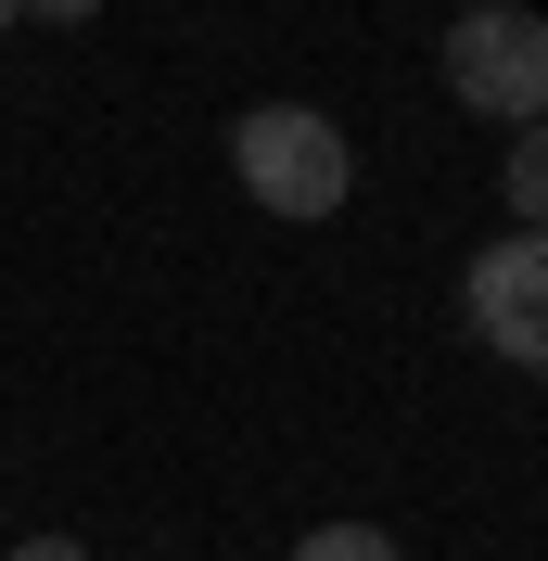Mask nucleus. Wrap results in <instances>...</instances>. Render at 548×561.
<instances>
[{
    "label": "nucleus",
    "mask_w": 548,
    "mask_h": 561,
    "mask_svg": "<svg viewBox=\"0 0 548 561\" xmlns=\"http://www.w3.org/2000/svg\"><path fill=\"white\" fill-rule=\"evenodd\" d=\"M230 179L269 217H344V192H357V140H344L319 103H255V115H230Z\"/></svg>",
    "instance_id": "1"
},
{
    "label": "nucleus",
    "mask_w": 548,
    "mask_h": 561,
    "mask_svg": "<svg viewBox=\"0 0 548 561\" xmlns=\"http://www.w3.org/2000/svg\"><path fill=\"white\" fill-rule=\"evenodd\" d=\"M434 65H446V90H459L484 128H536V115H548V13L472 0V13L434 38Z\"/></svg>",
    "instance_id": "2"
},
{
    "label": "nucleus",
    "mask_w": 548,
    "mask_h": 561,
    "mask_svg": "<svg viewBox=\"0 0 548 561\" xmlns=\"http://www.w3.org/2000/svg\"><path fill=\"white\" fill-rule=\"evenodd\" d=\"M459 319H472V345H498L511 370H536V383H548V230L484 243L472 280H459Z\"/></svg>",
    "instance_id": "3"
},
{
    "label": "nucleus",
    "mask_w": 548,
    "mask_h": 561,
    "mask_svg": "<svg viewBox=\"0 0 548 561\" xmlns=\"http://www.w3.org/2000/svg\"><path fill=\"white\" fill-rule=\"evenodd\" d=\"M498 192H511V230H548V115H536V128H511Z\"/></svg>",
    "instance_id": "4"
},
{
    "label": "nucleus",
    "mask_w": 548,
    "mask_h": 561,
    "mask_svg": "<svg viewBox=\"0 0 548 561\" xmlns=\"http://www.w3.org/2000/svg\"><path fill=\"white\" fill-rule=\"evenodd\" d=\"M294 561H409V549H396L383 524H307V536H294Z\"/></svg>",
    "instance_id": "5"
},
{
    "label": "nucleus",
    "mask_w": 548,
    "mask_h": 561,
    "mask_svg": "<svg viewBox=\"0 0 548 561\" xmlns=\"http://www.w3.org/2000/svg\"><path fill=\"white\" fill-rule=\"evenodd\" d=\"M0 561H90L77 536H26V549H0Z\"/></svg>",
    "instance_id": "6"
},
{
    "label": "nucleus",
    "mask_w": 548,
    "mask_h": 561,
    "mask_svg": "<svg viewBox=\"0 0 548 561\" xmlns=\"http://www.w3.org/2000/svg\"><path fill=\"white\" fill-rule=\"evenodd\" d=\"M38 26H90V13H103V0H26Z\"/></svg>",
    "instance_id": "7"
},
{
    "label": "nucleus",
    "mask_w": 548,
    "mask_h": 561,
    "mask_svg": "<svg viewBox=\"0 0 548 561\" xmlns=\"http://www.w3.org/2000/svg\"><path fill=\"white\" fill-rule=\"evenodd\" d=\"M13 26H26V0H0V38H13Z\"/></svg>",
    "instance_id": "8"
},
{
    "label": "nucleus",
    "mask_w": 548,
    "mask_h": 561,
    "mask_svg": "<svg viewBox=\"0 0 548 561\" xmlns=\"http://www.w3.org/2000/svg\"><path fill=\"white\" fill-rule=\"evenodd\" d=\"M459 13H472V0H459Z\"/></svg>",
    "instance_id": "9"
}]
</instances>
